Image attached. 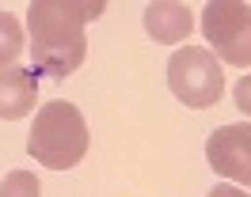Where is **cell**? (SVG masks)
I'll return each mask as SVG.
<instances>
[{
    "mask_svg": "<svg viewBox=\"0 0 251 197\" xmlns=\"http://www.w3.org/2000/svg\"><path fill=\"white\" fill-rule=\"evenodd\" d=\"M107 12L103 0H34L27 8L34 76L65 80L88 57L84 27Z\"/></svg>",
    "mask_w": 251,
    "mask_h": 197,
    "instance_id": "cell-1",
    "label": "cell"
},
{
    "mask_svg": "<svg viewBox=\"0 0 251 197\" xmlns=\"http://www.w3.org/2000/svg\"><path fill=\"white\" fill-rule=\"evenodd\" d=\"M88 144H92V133H88V121H84L76 103L53 99V103L38 106L31 136H27V152L42 167L69 171L88 155Z\"/></svg>",
    "mask_w": 251,
    "mask_h": 197,
    "instance_id": "cell-2",
    "label": "cell"
},
{
    "mask_svg": "<svg viewBox=\"0 0 251 197\" xmlns=\"http://www.w3.org/2000/svg\"><path fill=\"white\" fill-rule=\"evenodd\" d=\"M168 88L183 106L205 110L225 95V68L202 45H183L168 57Z\"/></svg>",
    "mask_w": 251,
    "mask_h": 197,
    "instance_id": "cell-3",
    "label": "cell"
},
{
    "mask_svg": "<svg viewBox=\"0 0 251 197\" xmlns=\"http://www.w3.org/2000/svg\"><path fill=\"white\" fill-rule=\"evenodd\" d=\"M202 34L225 65L248 68L251 65V4L240 0H213L202 8Z\"/></svg>",
    "mask_w": 251,
    "mask_h": 197,
    "instance_id": "cell-4",
    "label": "cell"
},
{
    "mask_svg": "<svg viewBox=\"0 0 251 197\" xmlns=\"http://www.w3.org/2000/svg\"><path fill=\"white\" fill-rule=\"evenodd\" d=\"M205 159L217 171V178L251 190V121H232L213 129L205 140Z\"/></svg>",
    "mask_w": 251,
    "mask_h": 197,
    "instance_id": "cell-5",
    "label": "cell"
},
{
    "mask_svg": "<svg viewBox=\"0 0 251 197\" xmlns=\"http://www.w3.org/2000/svg\"><path fill=\"white\" fill-rule=\"evenodd\" d=\"M145 30L160 45H179L194 30V12L179 0H156L145 8Z\"/></svg>",
    "mask_w": 251,
    "mask_h": 197,
    "instance_id": "cell-6",
    "label": "cell"
},
{
    "mask_svg": "<svg viewBox=\"0 0 251 197\" xmlns=\"http://www.w3.org/2000/svg\"><path fill=\"white\" fill-rule=\"evenodd\" d=\"M38 99V76L27 65H12V68H0V118L16 121L27 118L34 110Z\"/></svg>",
    "mask_w": 251,
    "mask_h": 197,
    "instance_id": "cell-7",
    "label": "cell"
},
{
    "mask_svg": "<svg viewBox=\"0 0 251 197\" xmlns=\"http://www.w3.org/2000/svg\"><path fill=\"white\" fill-rule=\"evenodd\" d=\"M23 57V27L12 12H0V68H12Z\"/></svg>",
    "mask_w": 251,
    "mask_h": 197,
    "instance_id": "cell-8",
    "label": "cell"
},
{
    "mask_svg": "<svg viewBox=\"0 0 251 197\" xmlns=\"http://www.w3.org/2000/svg\"><path fill=\"white\" fill-rule=\"evenodd\" d=\"M38 194H42V182L31 171H12L0 182V197H38Z\"/></svg>",
    "mask_w": 251,
    "mask_h": 197,
    "instance_id": "cell-9",
    "label": "cell"
},
{
    "mask_svg": "<svg viewBox=\"0 0 251 197\" xmlns=\"http://www.w3.org/2000/svg\"><path fill=\"white\" fill-rule=\"evenodd\" d=\"M232 99H236V106H240V114H248V118H251V76H244V80L236 84Z\"/></svg>",
    "mask_w": 251,
    "mask_h": 197,
    "instance_id": "cell-10",
    "label": "cell"
},
{
    "mask_svg": "<svg viewBox=\"0 0 251 197\" xmlns=\"http://www.w3.org/2000/svg\"><path fill=\"white\" fill-rule=\"evenodd\" d=\"M205 197H251L248 190H240V186H232V182H221V186H213Z\"/></svg>",
    "mask_w": 251,
    "mask_h": 197,
    "instance_id": "cell-11",
    "label": "cell"
}]
</instances>
